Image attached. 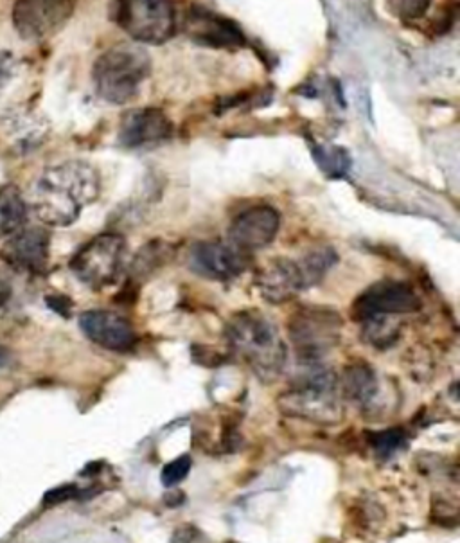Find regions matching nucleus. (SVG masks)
I'll return each instance as SVG.
<instances>
[{"label":"nucleus","instance_id":"20e7f679","mask_svg":"<svg viewBox=\"0 0 460 543\" xmlns=\"http://www.w3.org/2000/svg\"><path fill=\"white\" fill-rule=\"evenodd\" d=\"M311 365L306 378L284 392L279 398V409L286 416L308 419L320 425H337L344 418L342 401L338 400L337 376L317 364Z\"/></svg>","mask_w":460,"mask_h":543},{"label":"nucleus","instance_id":"9b49d317","mask_svg":"<svg viewBox=\"0 0 460 543\" xmlns=\"http://www.w3.org/2000/svg\"><path fill=\"white\" fill-rule=\"evenodd\" d=\"M281 227V216L270 205H256L238 214L229 227V243L243 252L268 247Z\"/></svg>","mask_w":460,"mask_h":543},{"label":"nucleus","instance_id":"1a4fd4ad","mask_svg":"<svg viewBox=\"0 0 460 543\" xmlns=\"http://www.w3.org/2000/svg\"><path fill=\"white\" fill-rule=\"evenodd\" d=\"M419 310V297L410 286L401 281L385 279L369 286L353 304L354 321L372 317H401Z\"/></svg>","mask_w":460,"mask_h":543},{"label":"nucleus","instance_id":"6ab92c4d","mask_svg":"<svg viewBox=\"0 0 460 543\" xmlns=\"http://www.w3.org/2000/svg\"><path fill=\"white\" fill-rule=\"evenodd\" d=\"M337 261V252L329 247L311 250L304 258H301L299 265H301L302 276L306 281V288L319 285L329 270L337 265Z\"/></svg>","mask_w":460,"mask_h":543},{"label":"nucleus","instance_id":"9d476101","mask_svg":"<svg viewBox=\"0 0 460 543\" xmlns=\"http://www.w3.org/2000/svg\"><path fill=\"white\" fill-rule=\"evenodd\" d=\"M187 265L196 276L213 281H229L247 270L250 254L236 249L229 241H200L189 252Z\"/></svg>","mask_w":460,"mask_h":543},{"label":"nucleus","instance_id":"dca6fc26","mask_svg":"<svg viewBox=\"0 0 460 543\" xmlns=\"http://www.w3.org/2000/svg\"><path fill=\"white\" fill-rule=\"evenodd\" d=\"M49 243L51 236L44 229H20L9 238L0 254L18 270L42 274L49 263Z\"/></svg>","mask_w":460,"mask_h":543},{"label":"nucleus","instance_id":"a211bd4d","mask_svg":"<svg viewBox=\"0 0 460 543\" xmlns=\"http://www.w3.org/2000/svg\"><path fill=\"white\" fill-rule=\"evenodd\" d=\"M342 391L347 400L369 403L376 394V374L369 365H349L342 376Z\"/></svg>","mask_w":460,"mask_h":543},{"label":"nucleus","instance_id":"f3484780","mask_svg":"<svg viewBox=\"0 0 460 543\" xmlns=\"http://www.w3.org/2000/svg\"><path fill=\"white\" fill-rule=\"evenodd\" d=\"M27 220V207L17 186L0 187V238L20 231Z\"/></svg>","mask_w":460,"mask_h":543},{"label":"nucleus","instance_id":"aec40b11","mask_svg":"<svg viewBox=\"0 0 460 543\" xmlns=\"http://www.w3.org/2000/svg\"><path fill=\"white\" fill-rule=\"evenodd\" d=\"M362 324L363 340L376 348H389L399 337V317H372Z\"/></svg>","mask_w":460,"mask_h":543},{"label":"nucleus","instance_id":"0eeeda50","mask_svg":"<svg viewBox=\"0 0 460 543\" xmlns=\"http://www.w3.org/2000/svg\"><path fill=\"white\" fill-rule=\"evenodd\" d=\"M124 252L126 241L121 234H99L72 258V274L92 290H103L115 283L119 276L123 268Z\"/></svg>","mask_w":460,"mask_h":543},{"label":"nucleus","instance_id":"2eb2a0df","mask_svg":"<svg viewBox=\"0 0 460 543\" xmlns=\"http://www.w3.org/2000/svg\"><path fill=\"white\" fill-rule=\"evenodd\" d=\"M257 288L268 303L283 304L292 301L293 297L306 290L299 261L288 258L270 261L257 274Z\"/></svg>","mask_w":460,"mask_h":543},{"label":"nucleus","instance_id":"c85d7f7f","mask_svg":"<svg viewBox=\"0 0 460 543\" xmlns=\"http://www.w3.org/2000/svg\"><path fill=\"white\" fill-rule=\"evenodd\" d=\"M230 543H234V542H230Z\"/></svg>","mask_w":460,"mask_h":543},{"label":"nucleus","instance_id":"39448f33","mask_svg":"<svg viewBox=\"0 0 460 543\" xmlns=\"http://www.w3.org/2000/svg\"><path fill=\"white\" fill-rule=\"evenodd\" d=\"M110 17L141 44H166L177 27L171 0H112Z\"/></svg>","mask_w":460,"mask_h":543},{"label":"nucleus","instance_id":"f257e3e1","mask_svg":"<svg viewBox=\"0 0 460 543\" xmlns=\"http://www.w3.org/2000/svg\"><path fill=\"white\" fill-rule=\"evenodd\" d=\"M101 193L98 171L83 161H69L45 170L31 195L33 211L51 227H69Z\"/></svg>","mask_w":460,"mask_h":543},{"label":"nucleus","instance_id":"f03ea898","mask_svg":"<svg viewBox=\"0 0 460 543\" xmlns=\"http://www.w3.org/2000/svg\"><path fill=\"white\" fill-rule=\"evenodd\" d=\"M225 340L230 351L266 382L283 373L288 349L277 326L263 313H236L225 326Z\"/></svg>","mask_w":460,"mask_h":543},{"label":"nucleus","instance_id":"cd10ccee","mask_svg":"<svg viewBox=\"0 0 460 543\" xmlns=\"http://www.w3.org/2000/svg\"><path fill=\"white\" fill-rule=\"evenodd\" d=\"M9 362V351L6 348H2L0 346V367H4V365H8Z\"/></svg>","mask_w":460,"mask_h":543},{"label":"nucleus","instance_id":"5701e85b","mask_svg":"<svg viewBox=\"0 0 460 543\" xmlns=\"http://www.w3.org/2000/svg\"><path fill=\"white\" fill-rule=\"evenodd\" d=\"M191 470V457L189 455H180L175 461L166 464L164 470H162V484L166 488H175L177 484L184 481L187 477V473Z\"/></svg>","mask_w":460,"mask_h":543},{"label":"nucleus","instance_id":"4be33fe9","mask_svg":"<svg viewBox=\"0 0 460 543\" xmlns=\"http://www.w3.org/2000/svg\"><path fill=\"white\" fill-rule=\"evenodd\" d=\"M385 6L392 17L403 22H412L425 17L432 6V0H385Z\"/></svg>","mask_w":460,"mask_h":543},{"label":"nucleus","instance_id":"a878e982","mask_svg":"<svg viewBox=\"0 0 460 543\" xmlns=\"http://www.w3.org/2000/svg\"><path fill=\"white\" fill-rule=\"evenodd\" d=\"M15 74V60L9 53L0 51V94L8 89L9 81Z\"/></svg>","mask_w":460,"mask_h":543},{"label":"nucleus","instance_id":"b1692460","mask_svg":"<svg viewBox=\"0 0 460 543\" xmlns=\"http://www.w3.org/2000/svg\"><path fill=\"white\" fill-rule=\"evenodd\" d=\"M403 445H405V436L399 432L398 428L385 430V432L374 434V437H372V446L383 457L394 454Z\"/></svg>","mask_w":460,"mask_h":543},{"label":"nucleus","instance_id":"4468645a","mask_svg":"<svg viewBox=\"0 0 460 543\" xmlns=\"http://www.w3.org/2000/svg\"><path fill=\"white\" fill-rule=\"evenodd\" d=\"M80 328L87 339L110 351H128L135 346L132 322L107 310H92L80 317Z\"/></svg>","mask_w":460,"mask_h":543},{"label":"nucleus","instance_id":"412c9836","mask_svg":"<svg viewBox=\"0 0 460 543\" xmlns=\"http://www.w3.org/2000/svg\"><path fill=\"white\" fill-rule=\"evenodd\" d=\"M315 161L319 162L320 168L326 171L331 177H344L351 168V157L344 148H319L315 152Z\"/></svg>","mask_w":460,"mask_h":543},{"label":"nucleus","instance_id":"f8f14e48","mask_svg":"<svg viewBox=\"0 0 460 543\" xmlns=\"http://www.w3.org/2000/svg\"><path fill=\"white\" fill-rule=\"evenodd\" d=\"M186 35L195 44L207 45L214 49H238L247 44V38L234 20L214 13L204 6H193L189 9Z\"/></svg>","mask_w":460,"mask_h":543},{"label":"nucleus","instance_id":"7ed1b4c3","mask_svg":"<svg viewBox=\"0 0 460 543\" xmlns=\"http://www.w3.org/2000/svg\"><path fill=\"white\" fill-rule=\"evenodd\" d=\"M150 72L151 58L144 47L119 44L99 56L92 80L99 98L112 105H124L139 94Z\"/></svg>","mask_w":460,"mask_h":543},{"label":"nucleus","instance_id":"423d86ee","mask_svg":"<svg viewBox=\"0 0 460 543\" xmlns=\"http://www.w3.org/2000/svg\"><path fill=\"white\" fill-rule=\"evenodd\" d=\"M344 321L326 306H302L288 321V335L304 364H317L337 346Z\"/></svg>","mask_w":460,"mask_h":543},{"label":"nucleus","instance_id":"ddd939ff","mask_svg":"<svg viewBox=\"0 0 460 543\" xmlns=\"http://www.w3.org/2000/svg\"><path fill=\"white\" fill-rule=\"evenodd\" d=\"M173 135V123L159 108H135L126 112L119 128V143L142 148L164 143Z\"/></svg>","mask_w":460,"mask_h":543},{"label":"nucleus","instance_id":"6e6552de","mask_svg":"<svg viewBox=\"0 0 460 543\" xmlns=\"http://www.w3.org/2000/svg\"><path fill=\"white\" fill-rule=\"evenodd\" d=\"M74 8L76 0H17L13 24L24 40L38 42L58 33L69 22Z\"/></svg>","mask_w":460,"mask_h":543},{"label":"nucleus","instance_id":"bb28decb","mask_svg":"<svg viewBox=\"0 0 460 543\" xmlns=\"http://www.w3.org/2000/svg\"><path fill=\"white\" fill-rule=\"evenodd\" d=\"M9 297H11V286H9L8 281H4L0 277V308L8 303Z\"/></svg>","mask_w":460,"mask_h":543},{"label":"nucleus","instance_id":"393cba45","mask_svg":"<svg viewBox=\"0 0 460 543\" xmlns=\"http://www.w3.org/2000/svg\"><path fill=\"white\" fill-rule=\"evenodd\" d=\"M78 493V488L74 484H67V486H60V488H54V490L47 491L45 493L44 502L49 504V506H54V504H62L65 500H71L76 497Z\"/></svg>","mask_w":460,"mask_h":543}]
</instances>
